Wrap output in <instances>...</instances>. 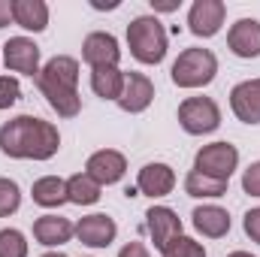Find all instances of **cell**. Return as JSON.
I'll use <instances>...</instances> for the list:
<instances>
[{
	"label": "cell",
	"mask_w": 260,
	"mask_h": 257,
	"mask_svg": "<svg viewBox=\"0 0 260 257\" xmlns=\"http://www.w3.org/2000/svg\"><path fill=\"white\" fill-rule=\"evenodd\" d=\"M61 148V133L37 115H15L0 127V151L15 160H49Z\"/></svg>",
	"instance_id": "obj_1"
},
{
	"label": "cell",
	"mask_w": 260,
	"mask_h": 257,
	"mask_svg": "<svg viewBox=\"0 0 260 257\" xmlns=\"http://www.w3.org/2000/svg\"><path fill=\"white\" fill-rule=\"evenodd\" d=\"M37 85L49 106L61 118H76L82 112V97H79V61L70 55H55L52 61L37 76Z\"/></svg>",
	"instance_id": "obj_2"
},
{
	"label": "cell",
	"mask_w": 260,
	"mask_h": 257,
	"mask_svg": "<svg viewBox=\"0 0 260 257\" xmlns=\"http://www.w3.org/2000/svg\"><path fill=\"white\" fill-rule=\"evenodd\" d=\"M127 46H130V55L139 64L157 67L167 58L170 37H167L164 24L157 21V15H136L127 24Z\"/></svg>",
	"instance_id": "obj_3"
},
{
	"label": "cell",
	"mask_w": 260,
	"mask_h": 257,
	"mask_svg": "<svg viewBox=\"0 0 260 257\" xmlns=\"http://www.w3.org/2000/svg\"><path fill=\"white\" fill-rule=\"evenodd\" d=\"M215 76H218V58L212 49H203V46L185 49L170 70V79L179 88H206Z\"/></svg>",
	"instance_id": "obj_4"
},
{
	"label": "cell",
	"mask_w": 260,
	"mask_h": 257,
	"mask_svg": "<svg viewBox=\"0 0 260 257\" xmlns=\"http://www.w3.org/2000/svg\"><path fill=\"white\" fill-rule=\"evenodd\" d=\"M236 167H239V148L230 145V142H209L194 157L197 173H203L209 179H218V182H230Z\"/></svg>",
	"instance_id": "obj_5"
},
{
	"label": "cell",
	"mask_w": 260,
	"mask_h": 257,
	"mask_svg": "<svg viewBox=\"0 0 260 257\" xmlns=\"http://www.w3.org/2000/svg\"><path fill=\"white\" fill-rule=\"evenodd\" d=\"M179 124L191 136H206L221 127V109L212 97H188L179 103Z\"/></svg>",
	"instance_id": "obj_6"
},
{
	"label": "cell",
	"mask_w": 260,
	"mask_h": 257,
	"mask_svg": "<svg viewBox=\"0 0 260 257\" xmlns=\"http://www.w3.org/2000/svg\"><path fill=\"white\" fill-rule=\"evenodd\" d=\"M3 64L21 76H40V46L27 37H9L3 43Z\"/></svg>",
	"instance_id": "obj_7"
},
{
	"label": "cell",
	"mask_w": 260,
	"mask_h": 257,
	"mask_svg": "<svg viewBox=\"0 0 260 257\" xmlns=\"http://www.w3.org/2000/svg\"><path fill=\"white\" fill-rule=\"evenodd\" d=\"M224 18H227V3L224 0H194V6L188 12V30L194 37L209 40L224 27Z\"/></svg>",
	"instance_id": "obj_8"
},
{
	"label": "cell",
	"mask_w": 260,
	"mask_h": 257,
	"mask_svg": "<svg viewBox=\"0 0 260 257\" xmlns=\"http://www.w3.org/2000/svg\"><path fill=\"white\" fill-rule=\"evenodd\" d=\"M85 173H88L100 188H103V185H115V182H121L124 173H127V157H124L121 151H115V148H100V151H94V154L88 157Z\"/></svg>",
	"instance_id": "obj_9"
},
{
	"label": "cell",
	"mask_w": 260,
	"mask_h": 257,
	"mask_svg": "<svg viewBox=\"0 0 260 257\" xmlns=\"http://www.w3.org/2000/svg\"><path fill=\"white\" fill-rule=\"evenodd\" d=\"M82 61L97 70V67H118L121 61V49H118V40L106 30H94L85 37L82 43Z\"/></svg>",
	"instance_id": "obj_10"
},
{
	"label": "cell",
	"mask_w": 260,
	"mask_h": 257,
	"mask_svg": "<svg viewBox=\"0 0 260 257\" xmlns=\"http://www.w3.org/2000/svg\"><path fill=\"white\" fill-rule=\"evenodd\" d=\"M145 227H148V236L157 251H164L176 236H182V218L170 206H151L145 212Z\"/></svg>",
	"instance_id": "obj_11"
},
{
	"label": "cell",
	"mask_w": 260,
	"mask_h": 257,
	"mask_svg": "<svg viewBox=\"0 0 260 257\" xmlns=\"http://www.w3.org/2000/svg\"><path fill=\"white\" fill-rule=\"evenodd\" d=\"M76 236L88 248H109L115 242V236H118V224L109 215H100V212L97 215H85L76 224Z\"/></svg>",
	"instance_id": "obj_12"
},
{
	"label": "cell",
	"mask_w": 260,
	"mask_h": 257,
	"mask_svg": "<svg viewBox=\"0 0 260 257\" xmlns=\"http://www.w3.org/2000/svg\"><path fill=\"white\" fill-rule=\"evenodd\" d=\"M151 100H154V82L145 73H133V70L124 73V91L115 103L130 115H139L151 106Z\"/></svg>",
	"instance_id": "obj_13"
},
{
	"label": "cell",
	"mask_w": 260,
	"mask_h": 257,
	"mask_svg": "<svg viewBox=\"0 0 260 257\" xmlns=\"http://www.w3.org/2000/svg\"><path fill=\"white\" fill-rule=\"evenodd\" d=\"M227 49L236 58H260V21L257 18H239L227 30Z\"/></svg>",
	"instance_id": "obj_14"
},
{
	"label": "cell",
	"mask_w": 260,
	"mask_h": 257,
	"mask_svg": "<svg viewBox=\"0 0 260 257\" xmlns=\"http://www.w3.org/2000/svg\"><path fill=\"white\" fill-rule=\"evenodd\" d=\"M230 109L242 124H260V79H245L230 91Z\"/></svg>",
	"instance_id": "obj_15"
},
{
	"label": "cell",
	"mask_w": 260,
	"mask_h": 257,
	"mask_svg": "<svg viewBox=\"0 0 260 257\" xmlns=\"http://www.w3.org/2000/svg\"><path fill=\"white\" fill-rule=\"evenodd\" d=\"M176 188V173L170 164H145L136 176V191L157 200V197H167Z\"/></svg>",
	"instance_id": "obj_16"
},
{
	"label": "cell",
	"mask_w": 260,
	"mask_h": 257,
	"mask_svg": "<svg viewBox=\"0 0 260 257\" xmlns=\"http://www.w3.org/2000/svg\"><path fill=\"white\" fill-rule=\"evenodd\" d=\"M76 236V224L61 215H40L34 221V239L46 248H58Z\"/></svg>",
	"instance_id": "obj_17"
},
{
	"label": "cell",
	"mask_w": 260,
	"mask_h": 257,
	"mask_svg": "<svg viewBox=\"0 0 260 257\" xmlns=\"http://www.w3.org/2000/svg\"><path fill=\"white\" fill-rule=\"evenodd\" d=\"M191 218H194V230L206 239H221L230 233V215L221 206H197Z\"/></svg>",
	"instance_id": "obj_18"
},
{
	"label": "cell",
	"mask_w": 260,
	"mask_h": 257,
	"mask_svg": "<svg viewBox=\"0 0 260 257\" xmlns=\"http://www.w3.org/2000/svg\"><path fill=\"white\" fill-rule=\"evenodd\" d=\"M12 21L24 30L43 34L49 27V3L46 0H12Z\"/></svg>",
	"instance_id": "obj_19"
},
{
	"label": "cell",
	"mask_w": 260,
	"mask_h": 257,
	"mask_svg": "<svg viewBox=\"0 0 260 257\" xmlns=\"http://www.w3.org/2000/svg\"><path fill=\"white\" fill-rule=\"evenodd\" d=\"M30 197H34V203L43 206V209H58V206L70 203V200H67V179H61V176H43V179L34 182Z\"/></svg>",
	"instance_id": "obj_20"
},
{
	"label": "cell",
	"mask_w": 260,
	"mask_h": 257,
	"mask_svg": "<svg viewBox=\"0 0 260 257\" xmlns=\"http://www.w3.org/2000/svg\"><path fill=\"white\" fill-rule=\"evenodd\" d=\"M91 88L103 100H118L124 91V73L118 67H97L91 70Z\"/></svg>",
	"instance_id": "obj_21"
},
{
	"label": "cell",
	"mask_w": 260,
	"mask_h": 257,
	"mask_svg": "<svg viewBox=\"0 0 260 257\" xmlns=\"http://www.w3.org/2000/svg\"><path fill=\"white\" fill-rule=\"evenodd\" d=\"M100 185L88 176V173H76L67 179V200L76 203V206H94L100 200Z\"/></svg>",
	"instance_id": "obj_22"
},
{
	"label": "cell",
	"mask_w": 260,
	"mask_h": 257,
	"mask_svg": "<svg viewBox=\"0 0 260 257\" xmlns=\"http://www.w3.org/2000/svg\"><path fill=\"white\" fill-rule=\"evenodd\" d=\"M185 194L194 197V200H215V197H224V194H227V182L209 179V176L191 170V173L185 176Z\"/></svg>",
	"instance_id": "obj_23"
},
{
	"label": "cell",
	"mask_w": 260,
	"mask_h": 257,
	"mask_svg": "<svg viewBox=\"0 0 260 257\" xmlns=\"http://www.w3.org/2000/svg\"><path fill=\"white\" fill-rule=\"evenodd\" d=\"M27 239L21 230L15 227H3L0 230V257H27Z\"/></svg>",
	"instance_id": "obj_24"
},
{
	"label": "cell",
	"mask_w": 260,
	"mask_h": 257,
	"mask_svg": "<svg viewBox=\"0 0 260 257\" xmlns=\"http://www.w3.org/2000/svg\"><path fill=\"white\" fill-rule=\"evenodd\" d=\"M18 206H21V188H18V182L0 176V218L15 215Z\"/></svg>",
	"instance_id": "obj_25"
},
{
	"label": "cell",
	"mask_w": 260,
	"mask_h": 257,
	"mask_svg": "<svg viewBox=\"0 0 260 257\" xmlns=\"http://www.w3.org/2000/svg\"><path fill=\"white\" fill-rule=\"evenodd\" d=\"M164 257H206V248H203V242H197V239H191V236H176L164 251H160Z\"/></svg>",
	"instance_id": "obj_26"
},
{
	"label": "cell",
	"mask_w": 260,
	"mask_h": 257,
	"mask_svg": "<svg viewBox=\"0 0 260 257\" xmlns=\"http://www.w3.org/2000/svg\"><path fill=\"white\" fill-rule=\"evenodd\" d=\"M21 97V85L15 76H0V109H9L15 106Z\"/></svg>",
	"instance_id": "obj_27"
},
{
	"label": "cell",
	"mask_w": 260,
	"mask_h": 257,
	"mask_svg": "<svg viewBox=\"0 0 260 257\" xmlns=\"http://www.w3.org/2000/svg\"><path fill=\"white\" fill-rule=\"evenodd\" d=\"M242 191L248 194V197H260V160H254L242 173Z\"/></svg>",
	"instance_id": "obj_28"
},
{
	"label": "cell",
	"mask_w": 260,
	"mask_h": 257,
	"mask_svg": "<svg viewBox=\"0 0 260 257\" xmlns=\"http://www.w3.org/2000/svg\"><path fill=\"white\" fill-rule=\"evenodd\" d=\"M242 230H245V236H248L251 242H257L260 245V206L245 212V218H242Z\"/></svg>",
	"instance_id": "obj_29"
},
{
	"label": "cell",
	"mask_w": 260,
	"mask_h": 257,
	"mask_svg": "<svg viewBox=\"0 0 260 257\" xmlns=\"http://www.w3.org/2000/svg\"><path fill=\"white\" fill-rule=\"evenodd\" d=\"M118 257H151V254H148V248H145L142 242H127V245L118 251Z\"/></svg>",
	"instance_id": "obj_30"
},
{
	"label": "cell",
	"mask_w": 260,
	"mask_h": 257,
	"mask_svg": "<svg viewBox=\"0 0 260 257\" xmlns=\"http://www.w3.org/2000/svg\"><path fill=\"white\" fill-rule=\"evenodd\" d=\"M179 6H182V0H151V9L154 12H173Z\"/></svg>",
	"instance_id": "obj_31"
},
{
	"label": "cell",
	"mask_w": 260,
	"mask_h": 257,
	"mask_svg": "<svg viewBox=\"0 0 260 257\" xmlns=\"http://www.w3.org/2000/svg\"><path fill=\"white\" fill-rule=\"evenodd\" d=\"M12 21V0H0V30Z\"/></svg>",
	"instance_id": "obj_32"
},
{
	"label": "cell",
	"mask_w": 260,
	"mask_h": 257,
	"mask_svg": "<svg viewBox=\"0 0 260 257\" xmlns=\"http://www.w3.org/2000/svg\"><path fill=\"white\" fill-rule=\"evenodd\" d=\"M91 6H94V9H118V0H112V3H103V0H91Z\"/></svg>",
	"instance_id": "obj_33"
},
{
	"label": "cell",
	"mask_w": 260,
	"mask_h": 257,
	"mask_svg": "<svg viewBox=\"0 0 260 257\" xmlns=\"http://www.w3.org/2000/svg\"><path fill=\"white\" fill-rule=\"evenodd\" d=\"M227 257H254V254H248V251H233V254H227Z\"/></svg>",
	"instance_id": "obj_34"
},
{
	"label": "cell",
	"mask_w": 260,
	"mask_h": 257,
	"mask_svg": "<svg viewBox=\"0 0 260 257\" xmlns=\"http://www.w3.org/2000/svg\"><path fill=\"white\" fill-rule=\"evenodd\" d=\"M43 257H67V254H61V251H46Z\"/></svg>",
	"instance_id": "obj_35"
}]
</instances>
